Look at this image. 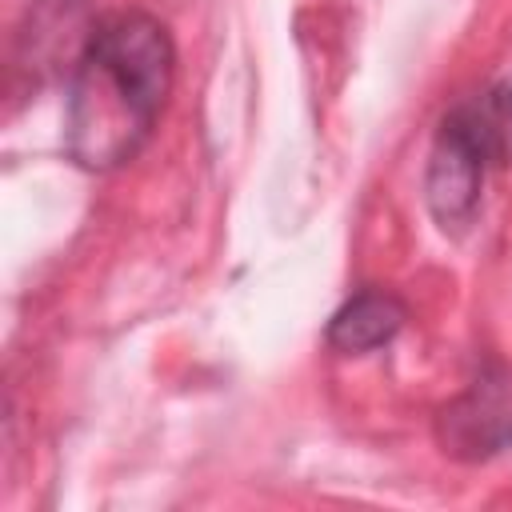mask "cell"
I'll use <instances>...</instances> for the list:
<instances>
[{
    "label": "cell",
    "instance_id": "6da1fadb",
    "mask_svg": "<svg viewBox=\"0 0 512 512\" xmlns=\"http://www.w3.org/2000/svg\"><path fill=\"white\" fill-rule=\"evenodd\" d=\"M176 44L152 12H112L68 76L64 144L80 168L108 172L128 164L152 136L172 92Z\"/></svg>",
    "mask_w": 512,
    "mask_h": 512
},
{
    "label": "cell",
    "instance_id": "7a4b0ae2",
    "mask_svg": "<svg viewBox=\"0 0 512 512\" xmlns=\"http://www.w3.org/2000/svg\"><path fill=\"white\" fill-rule=\"evenodd\" d=\"M512 164V84H488L456 100L432 140L424 168V204L440 232L460 236L476 212L492 168Z\"/></svg>",
    "mask_w": 512,
    "mask_h": 512
},
{
    "label": "cell",
    "instance_id": "3957f363",
    "mask_svg": "<svg viewBox=\"0 0 512 512\" xmlns=\"http://www.w3.org/2000/svg\"><path fill=\"white\" fill-rule=\"evenodd\" d=\"M436 444L460 464H484L512 448V372L488 364L436 412Z\"/></svg>",
    "mask_w": 512,
    "mask_h": 512
},
{
    "label": "cell",
    "instance_id": "277c9868",
    "mask_svg": "<svg viewBox=\"0 0 512 512\" xmlns=\"http://www.w3.org/2000/svg\"><path fill=\"white\" fill-rule=\"evenodd\" d=\"M96 32V16L88 0H36L28 12V64L36 72H64L72 76L76 60L84 56Z\"/></svg>",
    "mask_w": 512,
    "mask_h": 512
},
{
    "label": "cell",
    "instance_id": "5b68a950",
    "mask_svg": "<svg viewBox=\"0 0 512 512\" xmlns=\"http://www.w3.org/2000/svg\"><path fill=\"white\" fill-rule=\"evenodd\" d=\"M408 320V304L388 292V288H360L356 296H348L328 328H324V340L332 352L340 356H364V352H376L384 344L396 340V332L404 328Z\"/></svg>",
    "mask_w": 512,
    "mask_h": 512
}]
</instances>
